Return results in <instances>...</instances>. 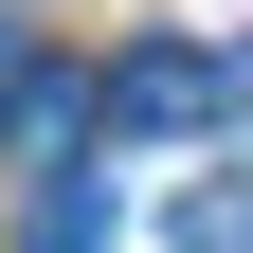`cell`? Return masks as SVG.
Wrapping results in <instances>:
<instances>
[{
  "label": "cell",
  "mask_w": 253,
  "mask_h": 253,
  "mask_svg": "<svg viewBox=\"0 0 253 253\" xmlns=\"http://www.w3.org/2000/svg\"><path fill=\"white\" fill-rule=\"evenodd\" d=\"M109 235H126V217H109V181H90V163H54L37 217H18V253H109Z\"/></svg>",
  "instance_id": "obj_3"
},
{
  "label": "cell",
  "mask_w": 253,
  "mask_h": 253,
  "mask_svg": "<svg viewBox=\"0 0 253 253\" xmlns=\"http://www.w3.org/2000/svg\"><path fill=\"white\" fill-rule=\"evenodd\" d=\"M217 109H235V126H253V54H217Z\"/></svg>",
  "instance_id": "obj_5"
},
{
  "label": "cell",
  "mask_w": 253,
  "mask_h": 253,
  "mask_svg": "<svg viewBox=\"0 0 253 253\" xmlns=\"http://www.w3.org/2000/svg\"><path fill=\"white\" fill-rule=\"evenodd\" d=\"M18 73H37V54H18V18H0V109H18Z\"/></svg>",
  "instance_id": "obj_6"
},
{
  "label": "cell",
  "mask_w": 253,
  "mask_h": 253,
  "mask_svg": "<svg viewBox=\"0 0 253 253\" xmlns=\"http://www.w3.org/2000/svg\"><path fill=\"white\" fill-rule=\"evenodd\" d=\"M163 235H181V253H253V181H181Z\"/></svg>",
  "instance_id": "obj_4"
},
{
  "label": "cell",
  "mask_w": 253,
  "mask_h": 253,
  "mask_svg": "<svg viewBox=\"0 0 253 253\" xmlns=\"http://www.w3.org/2000/svg\"><path fill=\"white\" fill-rule=\"evenodd\" d=\"M90 126H109V90H90V73H18V109H0V145H18V163H73V145H90Z\"/></svg>",
  "instance_id": "obj_2"
},
{
  "label": "cell",
  "mask_w": 253,
  "mask_h": 253,
  "mask_svg": "<svg viewBox=\"0 0 253 253\" xmlns=\"http://www.w3.org/2000/svg\"><path fill=\"white\" fill-rule=\"evenodd\" d=\"M109 126H145V145H181V126H217V54H181V37H145L109 73Z\"/></svg>",
  "instance_id": "obj_1"
}]
</instances>
